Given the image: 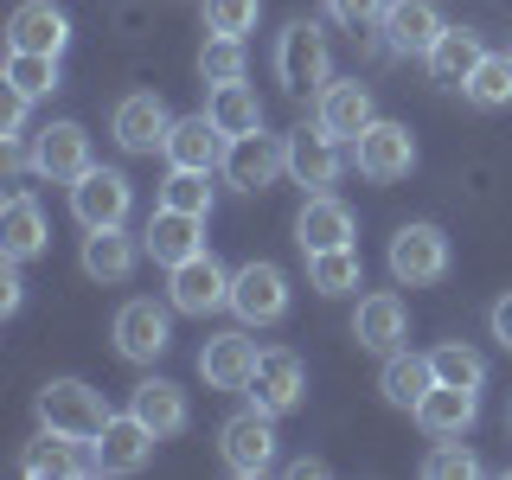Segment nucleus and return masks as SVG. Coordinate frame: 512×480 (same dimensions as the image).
<instances>
[{
	"label": "nucleus",
	"mask_w": 512,
	"mask_h": 480,
	"mask_svg": "<svg viewBox=\"0 0 512 480\" xmlns=\"http://www.w3.org/2000/svg\"><path fill=\"white\" fill-rule=\"evenodd\" d=\"M314 122L327 128L333 141H359L378 116H372V96H365L359 77H327V84L314 90Z\"/></svg>",
	"instance_id": "obj_12"
},
{
	"label": "nucleus",
	"mask_w": 512,
	"mask_h": 480,
	"mask_svg": "<svg viewBox=\"0 0 512 480\" xmlns=\"http://www.w3.org/2000/svg\"><path fill=\"white\" fill-rule=\"evenodd\" d=\"M205 116H212L224 128V141H231V135L263 128V103H256V90L237 77V84H212V96H205Z\"/></svg>",
	"instance_id": "obj_31"
},
{
	"label": "nucleus",
	"mask_w": 512,
	"mask_h": 480,
	"mask_svg": "<svg viewBox=\"0 0 512 480\" xmlns=\"http://www.w3.org/2000/svg\"><path fill=\"white\" fill-rule=\"evenodd\" d=\"M256 340L250 333H212V340L199 346V378L212 384V391H250V372H256Z\"/></svg>",
	"instance_id": "obj_20"
},
{
	"label": "nucleus",
	"mask_w": 512,
	"mask_h": 480,
	"mask_svg": "<svg viewBox=\"0 0 512 480\" xmlns=\"http://www.w3.org/2000/svg\"><path fill=\"white\" fill-rule=\"evenodd\" d=\"M487 320H493V340H500V346L512 352V295L493 301V314H487Z\"/></svg>",
	"instance_id": "obj_43"
},
{
	"label": "nucleus",
	"mask_w": 512,
	"mask_h": 480,
	"mask_svg": "<svg viewBox=\"0 0 512 480\" xmlns=\"http://www.w3.org/2000/svg\"><path fill=\"white\" fill-rule=\"evenodd\" d=\"M167 167H192V173H212L224 167V128L212 116H180L167 128Z\"/></svg>",
	"instance_id": "obj_23"
},
{
	"label": "nucleus",
	"mask_w": 512,
	"mask_h": 480,
	"mask_svg": "<svg viewBox=\"0 0 512 480\" xmlns=\"http://www.w3.org/2000/svg\"><path fill=\"white\" fill-rule=\"evenodd\" d=\"M352 231H359V218H352V205L333 199V192H308V205L295 212L301 256H308V250H340V244H352Z\"/></svg>",
	"instance_id": "obj_19"
},
{
	"label": "nucleus",
	"mask_w": 512,
	"mask_h": 480,
	"mask_svg": "<svg viewBox=\"0 0 512 480\" xmlns=\"http://www.w3.org/2000/svg\"><path fill=\"white\" fill-rule=\"evenodd\" d=\"M250 404L269 410V416L301 410L308 404V365H301L288 346H269L263 359H256V372H250Z\"/></svg>",
	"instance_id": "obj_6"
},
{
	"label": "nucleus",
	"mask_w": 512,
	"mask_h": 480,
	"mask_svg": "<svg viewBox=\"0 0 512 480\" xmlns=\"http://www.w3.org/2000/svg\"><path fill=\"white\" fill-rule=\"evenodd\" d=\"M32 173H39V180H58V186L84 180V173H90V135H84L77 122H52V128H39Z\"/></svg>",
	"instance_id": "obj_18"
},
{
	"label": "nucleus",
	"mask_w": 512,
	"mask_h": 480,
	"mask_svg": "<svg viewBox=\"0 0 512 480\" xmlns=\"http://www.w3.org/2000/svg\"><path fill=\"white\" fill-rule=\"evenodd\" d=\"M461 96H468L474 109H500L512 103V52H487L474 64V77L461 84Z\"/></svg>",
	"instance_id": "obj_33"
},
{
	"label": "nucleus",
	"mask_w": 512,
	"mask_h": 480,
	"mask_svg": "<svg viewBox=\"0 0 512 480\" xmlns=\"http://www.w3.org/2000/svg\"><path fill=\"white\" fill-rule=\"evenodd\" d=\"M135 237L122 231V224H103V231L84 237V276L90 282H128L135 276Z\"/></svg>",
	"instance_id": "obj_30"
},
{
	"label": "nucleus",
	"mask_w": 512,
	"mask_h": 480,
	"mask_svg": "<svg viewBox=\"0 0 512 480\" xmlns=\"http://www.w3.org/2000/svg\"><path fill=\"white\" fill-rule=\"evenodd\" d=\"M7 90H20V96H52L58 90V58L52 52H7Z\"/></svg>",
	"instance_id": "obj_34"
},
{
	"label": "nucleus",
	"mask_w": 512,
	"mask_h": 480,
	"mask_svg": "<svg viewBox=\"0 0 512 480\" xmlns=\"http://www.w3.org/2000/svg\"><path fill=\"white\" fill-rule=\"evenodd\" d=\"M45 212L32 205V192H7V205H0V250L13 256V263H26V256L45 250Z\"/></svg>",
	"instance_id": "obj_28"
},
{
	"label": "nucleus",
	"mask_w": 512,
	"mask_h": 480,
	"mask_svg": "<svg viewBox=\"0 0 512 480\" xmlns=\"http://www.w3.org/2000/svg\"><path fill=\"white\" fill-rule=\"evenodd\" d=\"M116 352L128 365H154L160 352L173 346V333H167V308H154V301H122L116 308Z\"/></svg>",
	"instance_id": "obj_14"
},
{
	"label": "nucleus",
	"mask_w": 512,
	"mask_h": 480,
	"mask_svg": "<svg viewBox=\"0 0 512 480\" xmlns=\"http://www.w3.org/2000/svg\"><path fill=\"white\" fill-rule=\"evenodd\" d=\"M378 32H384V45H391L397 58H429V45L448 32V20H442L436 0H391Z\"/></svg>",
	"instance_id": "obj_11"
},
{
	"label": "nucleus",
	"mask_w": 512,
	"mask_h": 480,
	"mask_svg": "<svg viewBox=\"0 0 512 480\" xmlns=\"http://www.w3.org/2000/svg\"><path fill=\"white\" fill-rule=\"evenodd\" d=\"M141 244H148L154 263H186V256L205 250V218L199 212H173V205H160V212L148 218V231H141Z\"/></svg>",
	"instance_id": "obj_24"
},
{
	"label": "nucleus",
	"mask_w": 512,
	"mask_h": 480,
	"mask_svg": "<svg viewBox=\"0 0 512 480\" xmlns=\"http://www.w3.org/2000/svg\"><path fill=\"white\" fill-rule=\"evenodd\" d=\"M109 410L103 404V391H90L84 378H52L39 391V423L45 429H64V436H77V442H96L109 429Z\"/></svg>",
	"instance_id": "obj_1"
},
{
	"label": "nucleus",
	"mask_w": 512,
	"mask_h": 480,
	"mask_svg": "<svg viewBox=\"0 0 512 480\" xmlns=\"http://www.w3.org/2000/svg\"><path fill=\"white\" fill-rule=\"evenodd\" d=\"M20 301H26V282L13 276V256H7V276H0V314H20Z\"/></svg>",
	"instance_id": "obj_42"
},
{
	"label": "nucleus",
	"mask_w": 512,
	"mask_h": 480,
	"mask_svg": "<svg viewBox=\"0 0 512 480\" xmlns=\"http://www.w3.org/2000/svg\"><path fill=\"white\" fill-rule=\"evenodd\" d=\"M128 205H135V186L116 167H90L84 180H71V218L84 231H103V224H122Z\"/></svg>",
	"instance_id": "obj_8"
},
{
	"label": "nucleus",
	"mask_w": 512,
	"mask_h": 480,
	"mask_svg": "<svg viewBox=\"0 0 512 480\" xmlns=\"http://www.w3.org/2000/svg\"><path fill=\"white\" fill-rule=\"evenodd\" d=\"M416 423H423V436H436V442H448V436H468L474 429V416H480V391L474 384H429L423 391V404L410 410Z\"/></svg>",
	"instance_id": "obj_16"
},
{
	"label": "nucleus",
	"mask_w": 512,
	"mask_h": 480,
	"mask_svg": "<svg viewBox=\"0 0 512 480\" xmlns=\"http://www.w3.org/2000/svg\"><path fill=\"white\" fill-rule=\"evenodd\" d=\"M167 103H160L154 90H135V96H122L116 103V116H109V135H116V148L122 154H154V148H167Z\"/></svg>",
	"instance_id": "obj_13"
},
{
	"label": "nucleus",
	"mask_w": 512,
	"mask_h": 480,
	"mask_svg": "<svg viewBox=\"0 0 512 480\" xmlns=\"http://www.w3.org/2000/svg\"><path fill=\"white\" fill-rule=\"evenodd\" d=\"M26 103H32V96L7 90V109H0V141H20L26 135Z\"/></svg>",
	"instance_id": "obj_41"
},
{
	"label": "nucleus",
	"mask_w": 512,
	"mask_h": 480,
	"mask_svg": "<svg viewBox=\"0 0 512 480\" xmlns=\"http://www.w3.org/2000/svg\"><path fill=\"white\" fill-rule=\"evenodd\" d=\"M359 282H365V263H359V250H352V244L308 250V288H314V295H352Z\"/></svg>",
	"instance_id": "obj_32"
},
{
	"label": "nucleus",
	"mask_w": 512,
	"mask_h": 480,
	"mask_svg": "<svg viewBox=\"0 0 512 480\" xmlns=\"http://www.w3.org/2000/svg\"><path fill=\"white\" fill-rule=\"evenodd\" d=\"M218 455H224V468L244 474V480L269 474V468H276V416L256 410V404L244 416H231V423L218 429Z\"/></svg>",
	"instance_id": "obj_4"
},
{
	"label": "nucleus",
	"mask_w": 512,
	"mask_h": 480,
	"mask_svg": "<svg viewBox=\"0 0 512 480\" xmlns=\"http://www.w3.org/2000/svg\"><path fill=\"white\" fill-rule=\"evenodd\" d=\"M436 384V365L423 359V352H384V372H378V391H384V404H397V410H416L423 404V391Z\"/></svg>",
	"instance_id": "obj_29"
},
{
	"label": "nucleus",
	"mask_w": 512,
	"mask_h": 480,
	"mask_svg": "<svg viewBox=\"0 0 512 480\" xmlns=\"http://www.w3.org/2000/svg\"><path fill=\"white\" fill-rule=\"evenodd\" d=\"M154 429L141 423L135 410H122V416H109V429L96 436V474H135V468H148V455H154Z\"/></svg>",
	"instance_id": "obj_17"
},
{
	"label": "nucleus",
	"mask_w": 512,
	"mask_h": 480,
	"mask_svg": "<svg viewBox=\"0 0 512 480\" xmlns=\"http://www.w3.org/2000/svg\"><path fill=\"white\" fill-rule=\"evenodd\" d=\"M167 295H173V308H180V314L205 320V314L231 308V276H224V263H218L212 250H199V256H186V263L167 269Z\"/></svg>",
	"instance_id": "obj_5"
},
{
	"label": "nucleus",
	"mask_w": 512,
	"mask_h": 480,
	"mask_svg": "<svg viewBox=\"0 0 512 480\" xmlns=\"http://www.w3.org/2000/svg\"><path fill=\"white\" fill-rule=\"evenodd\" d=\"M352 160H359V173L372 186H391V180H410L416 167V135L404 122H372L359 141H352Z\"/></svg>",
	"instance_id": "obj_7"
},
{
	"label": "nucleus",
	"mask_w": 512,
	"mask_h": 480,
	"mask_svg": "<svg viewBox=\"0 0 512 480\" xmlns=\"http://www.w3.org/2000/svg\"><path fill=\"white\" fill-rule=\"evenodd\" d=\"M276 77L288 96H308L333 77V52H327V32L314 20H288L282 39H276Z\"/></svg>",
	"instance_id": "obj_2"
},
{
	"label": "nucleus",
	"mask_w": 512,
	"mask_h": 480,
	"mask_svg": "<svg viewBox=\"0 0 512 480\" xmlns=\"http://www.w3.org/2000/svg\"><path fill=\"white\" fill-rule=\"evenodd\" d=\"M423 474L429 480H468V474H480V461H474V448H461V436H448L442 448L423 455Z\"/></svg>",
	"instance_id": "obj_39"
},
{
	"label": "nucleus",
	"mask_w": 512,
	"mask_h": 480,
	"mask_svg": "<svg viewBox=\"0 0 512 480\" xmlns=\"http://www.w3.org/2000/svg\"><path fill=\"white\" fill-rule=\"evenodd\" d=\"M199 77H205V84H237V77H244V39L212 32L205 52H199Z\"/></svg>",
	"instance_id": "obj_37"
},
{
	"label": "nucleus",
	"mask_w": 512,
	"mask_h": 480,
	"mask_svg": "<svg viewBox=\"0 0 512 480\" xmlns=\"http://www.w3.org/2000/svg\"><path fill=\"white\" fill-rule=\"evenodd\" d=\"M391 276L404 288H429L448 276V237L436 224H404V231L391 237Z\"/></svg>",
	"instance_id": "obj_9"
},
{
	"label": "nucleus",
	"mask_w": 512,
	"mask_h": 480,
	"mask_svg": "<svg viewBox=\"0 0 512 480\" xmlns=\"http://www.w3.org/2000/svg\"><path fill=\"white\" fill-rule=\"evenodd\" d=\"M288 474H295V480H320V474H327V461H314V455H301V461H295V468H288Z\"/></svg>",
	"instance_id": "obj_44"
},
{
	"label": "nucleus",
	"mask_w": 512,
	"mask_h": 480,
	"mask_svg": "<svg viewBox=\"0 0 512 480\" xmlns=\"http://www.w3.org/2000/svg\"><path fill=\"white\" fill-rule=\"evenodd\" d=\"M429 365H436V378H442V384H474V391L487 384V359H480L474 346H461V340L436 346V352H429Z\"/></svg>",
	"instance_id": "obj_35"
},
{
	"label": "nucleus",
	"mask_w": 512,
	"mask_h": 480,
	"mask_svg": "<svg viewBox=\"0 0 512 480\" xmlns=\"http://www.w3.org/2000/svg\"><path fill=\"white\" fill-rule=\"evenodd\" d=\"M224 180L237 192H263L276 186L288 173V135H263V128H250V135H231L224 141Z\"/></svg>",
	"instance_id": "obj_3"
},
{
	"label": "nucleus",
	"mask_w": 512,
	"mask_h": 480,
	"mask_svg": "<svg viewBox=\"0 0 512 480\" xmlns=\"http://www.w3.org/2000/svg\"><path fill=\"white\" fill-rule=\"evenodd\" d=\"M384 7H391V0H327V13H333L346 32H372V26L384 20Z\"/></svg>",
	"instance_id": "obj_40"
},
{
	"label": "nucleus",
	"mask_w": 512,
	"mask_h": 480,
	"mask_svg": "<svg viewBox=\"0 0 512 480\" xmlns=\"http://www.w3.org/2000/svg\"><path fill=\"white\" fill-rule=\"evenodd\" d=\"M410 333V314H404V295L378 288V295H359V314H352V340L359 352H397Z\"/></svg>",
	"instance_id": "obj_22"
},
{
	"label": "nucleus",
	"mask_w": 512,
	"mask_h": 480,
	"mask_svg": "<svg viewBox=\"0 0 512 480\" xmlns=\"http://www.w3.org/2000/svg\"><path fill=\"white\" fill-rule=\"evenodd\" d=\"M231 308H237L244 327H276L288 314V276L276 263H244L231 276Z\"/></svg>",
	"instance_id": "obj_10"
},
{
	"label": "nucleus",
	"mask_w": 512,
	"mask_h": 480,
	"mask_svg": "<svg viewBox=\"0 0 512 480\" xmlns=\"http://www.w3.org/2000/svg\"><path fill=\"white\" fill-rule=\"evenodd\" d=\"M480 58H487L480 32H468V26H448L442 39L429 45V58H423V64H429V77H436L442 90H461V84L474 77V64H480Z\"/></svg>",
	"instance_id": "obj_27"
},
{
	"label": "nucleus",
	"mask_w": 512,
	"mask_h": 480,
	"mask_svg": "<svg viewBox=\"0 0 512 480\" xmlns=\"http://www.w3.org/2000/svg\"><path fill=\"white\" fill-rule=\"evenodd\" d=\"M288 173H295L308 192H327L346 173V141H333L320 122L314 128H295V135H288Z\"/></svg>",
	"instance_id": "obj_15"
},
{
	"label": "nucleus",
	"mask_w": 512,
	"mask_h": 480,
	"mask_svg": "<svg viewBox=\"0 0 512 480\" xmlns=\"http://www.w3.org/2000/svg\"><path fill=\"white\" fill-rule=\"evenodd\" d=\"M128 410H135L154 436H180V429L192 423V404H186V391L173 378H141L135 397H128Z\"/></svg>",
	"instance_id": "obj_26"
},
{
	"label": "nucleus",
	"mask_w": 512,
	"mask_h": 480,
	"mask_svg": "<svg viewBox=\"0 0 512 480\" xmlns=\"http://www.w3.org/2000/svg\"><path fill=\"white\" fill-rule=\"evenodd\" d=\"M256 13H263V0H205V32L244 39V32H256Z\"/></svg>",
	"instance_id": "obj_38"
},
{
	"label": "nucleus",
	"mask_w": 512,
	"mask_h": 480,
	"mask_svg": "<svg viewBox=\"0 0 512 480\" xmlns=\"http://www.w3.org/2000/svg\"><path fill=\"white\" fill-rule=\"evenodd\" d=\"M71 45V20H64V7L52 0H20L7 20V52H64Z\"/></svg>",
	"instance_id": "obj_21"
},
{
	"label": "nucleus",
	"mask_w": 512,
	"mask_h": 480,
	"mask_svg": "<svg viewBox=\"0 0 512 480\" xmlns=\"http://www.w3.org/2000/svg\"><path fill=\"white\" fill-rule=\"evenodd\" d=\"M20 468H26V474L84 480V474H96V448H90V442H77V436H64V429H45V436L20 455Z\"/></svg>",
	"instance_id": "obj_25"
},
{
	"label": "nucleus",
	"mask_w": 512,
	"mask_h": 480,
	"mask_svg": "<svg viewBox=\"0 0 512 480\" xmlns=\"http://www.w3.org/2000/svg\"><path fill=\"white\" fill-rule=\"evenodd\" d=\"M212 173H192V167H173L167 173V186H160V205H173V212H212Z\"/></svg>",
	"instance_id": "obj_36"
}]
</instances>
